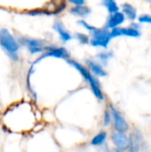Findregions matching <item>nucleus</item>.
I'll return each mask as SVG.
<instances>
[{
    "label": "nucleus",
    "instance_id": "15",
    "mask_svg": "<svg viewBox=\"0 0 151 152\" xmlns=\"http://www.w3.org/2000/svg\"><path fill=\"white\" fill-rule=\"evenodd\" d=\"M107 136H108L107 133L104 132V131H101V132H100L99 134H97L92 139L91 144L93 145V146H100V145H102V144L105 142V141H106V139H107Z\"/></svg>",
    "mask_w": 151,
    "mask_h": 152
},
{
    "label": "nucleus",
    "instance_id": "7",
    "mask_svg": "<svg viewBox=\"0 0 151 152\" xmlns=\"http://www.w3.org/2000/svg\"><path fill=\"white\" fill-rule=\"evenodd\" d=\"M44 50H46L47 52L45 53H44L40 58H38L36 62H38L39 61H41L44 58H47V57H54V58H61V59L69 60V53L67 51V49H65L63 47L47 46V47H44Z\"/></svg>",
    "mask_w": 151,
    "mask_h": 152
},
{
    "label": "nucleus",
    "instance_id": "6",
    "mask_svg": "<svg viewBox=\"0 0 151 152\" xmlns=\"http://www.w3.org/2000/svg\"><path fill=\"white\" fill-rule=\"evenodd\" d=\"M111 141L116 146V149L120 152H124L128 149V136L126 133L113 131L111 134Z\"/></svg>",
    "mask_w": 151,
    "mask_h": 152
},
{
    "label": "nucleus",
    "instance_id": "8",
    "mask_svg": "<svg viewBox=\"0 0 151 152\" xmlns=\"http://www.w3.org/2000/svg\"><path fill=\"white\" fill-rule=\"evenodd\" d=\"M20 41L28 47V51L31 53H39L44 51V43L38 39L31 38L28 37H23L20 38Z\"/></svg>",
    "mask_w": 151,
    "mask_h": 152
},
{
    "label": "nucleus",
    "instance_id": "4",
    "mask_svg": "<svg viewBox=\"0 0 151 152\" xmlns=\"http://www.w3.org/2000/svg\"><path fill=\"white\" fill-rule=\"evenodd\" d=\"M109 112L111 114V118L115 131L126 133L129 130V124L120 113V111L112 104L109 105Z\"/></svg>",
    "mask_w": 151,
    "mask_h": 152
},
{
    "label": "nucleus",
    "instance_id": "12",
    "mask_svg": "<svg viewBox=\"0 0 151 152\" xmlns=\"http://www.w3.org/2000/svg\"><path fill=\"white\" fill-rule=\"evenodd\" d=\"M86 63L88 66V70L92 72L93 74H94L95 76L100 77H103L107 76V71L103 69V67L100 63L93 60H87Z\"/></svg>",
    "mask_w": 151,
    "mask_h": 152
},
{
    "label": "nucleus",
    "instance_id": "14",
    "mask_svg": "<svg viewBox=\"0 0 151 152\" xmlns=\"http://www.w3.org/2000/svg\"><path fill=\"white\" fill-rule=\"evenodd\" d=\"M70 13H72L75 16H79V17H87L91 13V9L85 5H79V6H73L69 10Z\"/></svg>",
    "mask_w": 151,
    "mask_h": 152
},
{
    "label": "nucleus",
    "instance_id": "23",
    "mask_svg": "<svg viewBox=\"0 0 151 152\" xmlns=\"http://www.w3.org/2000/svg\"><path fill=\"white\" fill-rule=\"evenodd\" d=\"M69 2L71 4H75V6H79V5H84L85 4V1H83V0H70Z\"/></svg>",
    "mask_w": 151,
    "mask_h": 152
},
{
    "label": "nucleus",
    "instance_id": "17",
    "mask_svg": "<svg viewBox=\"0 0 151 152\" xmlns=\"http://www.w3.org/2000/svg\"><path fill=\"white\" fill-rule=\"evenodd\" d=\"M97 57L101 62L106 64L113 57V53L112 52H101L97 55Z\"/></svg>",
    "mask_w": 151,
    "mask_h": 152
},
{
    "label": "nucleus",
    "instance_id": "20",
    "mask_svg": "<svg viewBox=\"0 0 151 152\" xmlns=\"http://www.w3.org/2000/svg\"><path fill=\"white\" fill-rule=\"evenodd\" d=\"M28 15H42V14H49L51 13L49 11L47 10H44V9H34L32 11H29Z\"/></svg>",
    "mask_w": 151,
    "mask_h": 152
},
{
    "label": "nucleus",
    "instance_id": "21",
    "mask_svg": "<svg viewBox=\"0 0 151 152\" xmlns=\"http://www.w3.org/2000/svg\"><path fill=\"white\" fill-rule=\"evenodd\" d=\"M139 23H150L151 24V15L150 14H142L138 17Z\"/></svg>",
    "mask_w": 151,
    "mask_h": 152
},
{
    "label": "nucleus",
    "instance_id": "5",
    "mask_svg": "<svg viewBox=\"0 0 151 152\" xmlns=\"http://www.w3.org/2000/svg\"><path fill=\"white\" fill-rule=\"evenodd\" d=\"M143 144V136L138 128H134L133 132L128 136V151L129 152H140Z\"/></svg>",
    "mask_w": 151,
    "mask_h": 152
},
{
    "label": "nucleus",
    "instance_id": "10",
    "mask_svg": "<svg viewBox=\"0 0 151 152\" xmlns=\"http://www.w3.org/2000/svg\"><path fill=\"white\" fill-rule=\"evenodd\" d=\"M125 20V16L122 12H117L113 14H110L107 20V25L106 28H118L121 24H123Z\"/></svg>",
    "mask_w": 151,
    "mask_h": 152
},
{
    "label": "nucleus",
    "instance_id": "3",
    "mask_svg": "<svg viewBox=\"0 0 151 152\" xmlns=\"http://www.w3.org/2000/svg\"><path fill=\"white\" fill-rule=\"evenodd\" d=\"M110 40V31L107 28H95L94 30L91 32L90 43L93 46L107 48Z\"/></svg>",
    "mask_w": 151,
    "mask_h": 152
},
{
    "label": "nucleus",
    "instance_id": "2",
    "mask_svg": "<svg viewBox=\"0 0 151 152\" xmlns=\"http://www.w3.org/2000/svg\"><path fill=\"white\" fill-rule=\"evenodd\" d=\"M0 45L12 60H19L18 51L20 45L7 28L0 29Z\"/></svg>",
    "mask_w": 151,
    "mask_h": 152
},
{
    "label": "nucleus",
    "instance_id": "16",
    "mask_svg": "<svg viewBox=\"0 0 151 152\" xmlns=\"http://www.w3.org/2000/svg\"><path fill=\"white\" fill-rule=\"evenodd\" d=\"M102 5H104L107 8V10L109 11V12L110 14H113L115 12H119V6L113 0H105V1H103Z\"/></svg>",
    "mask_w": 151,
    "mask_h": 152
},
{
    "label": "nucleus",
    "instance_id": "19",
    "mask_svg": "<svg viewBox=\"0 0 151 152\" xmlns=\"http://www.w3.org/2000/svg\"><path fill=\"white\" fill-rule=\"evenodd\" d=\"M111 121H112L111 114H110L109 110H106L104 112V116H103V126H109L110 125Z\"/></svg>",
    "mask_w": 151,
    "mask_h": 152
},
{
    "label": "nucleus",
    "instance_id": "25",
    "mask_svg": "<svg viewBox=\"0 0 151 152\" xmlns=\"http://www.w3.org/2000/svg\"><path fill=\"white\" fill-rule=\"evenodd\" d=\"M110 152H120L119 151H117V149H113V150H111V151Z\"/></svg>",
    "mask_w": 151,
    "mask_h": 152
},
{
    "label": "nucleus",
    "instance_id": "13",
    "mask_svg": "<svg viewBox=\"0 0 151 152\" xmlns=\"http://www.w3.org/2000/svg\"><path fill=\"white\" fill-rule=\"evenodd\" d=\"M121 7L123 10L122 12L127 19H129L130 20H134L137 18V11L133 4L129 3H124Z\"/></svg>",
    "mask_w": 151,
    "mask_h": 152
},
{
    "label": "nucleus",
    "instance_id": "24",
    "mask_svg": "<svg viewBox=\"0 0 151 152\" xmlns=\"http://www.w3.org/2000/svg\"><path fill=\"white\" fill-rule=\"evenodd\" d=\"M131 28H134V29H136V30H139V29L141 28V25H140V23L133 22V23L131 24Z\"/></svg>",
    "mask_w": 151,
    "mask_h": 152
},
{
    "label": "nucleus",
    "instance_id": "1",
    "mask_svg": "<svg viewBox=\"0 0 151 152\" xmlns=\"http://www.w3.org/2000/svg\"><path fill=\"white\" fill-rule=\"evenodd\" d=\"M68 63L70 64L71 66H73L77 71H79V73L83 76V77L85 78V80L89 84V86H91V89L93 93V94L95 95V97L100 100V101H103L104 100V95L103 93L101 91V85L99 80L88 70V69H86L85 67H84L81 63H78L77 61H74V60H67Z\"/></svg>",
    "mask_w": 151,
    "mask_h": 152
},
{
    "label": "nucleus",
    "instance_id": "9",
    "mask_svg": "<svg viewBox=\"0 0 151 152\" xmlns=\"http://www.w3.org/2000/svg\"><path fill=\"white\" fill-rule=\"evenodd\" d=\"M121 36H126L130 37H141V32L140 30H136L131 27L129 28H115L111 29L110 31V37L111 38L113 37H117Z\"/></svg>",
    "mask_w": 151,
    "mask_h": 152
},
{
    "label": "nucleus",
    "instance_id": "18",
    "mask_svg": "<svg viewBox=\"0 0 151 152\" xmlns=\"http://www.w3.org/2000/svg\"><path fill=\"white\" fill-rule=\"evenodd\" d=\"M76 37L78 39V41L81 44H88V43H90V37L87 35H85V34L77 33L76 34Z\"/></svg>",
    "mask_w": 151,
    "mask_h": 152
},
{
    "label": "nucleus",
    "instance_id": "11",
    "mask_svg": "<svg viewBox=\"0 0 151 152\" xmlns=\"http://www.w3.org/2000/svg\"><path fill=\"white\" fill-rule=\"evenodd\" d=\"M53 29L59 34L61 39L63 42H68L69 40L72 39V36L70 35V33L66 29L65 26L63 25V23L61 20H56L54 21L53 25Z\"/></svg>",
    "mask_w": 151,
    "mask_h": 152
},
{
    "label": "nucleus",
    "instance_id": "22",
    "mask_svg": "<svg viewBox=\"0 0 151 152\" xmlns=\"http://www.w3.org/2000/svg\"><path fill=\"white\" fill-rule=\"evenodd\" d=\"M79 25H81L83 28H85V29H87V30H89V31H93V30H94V28H95V27H93V26H92V25H90L87 21H85V20H78V22H77Z\"/></svg>",
    "mask_w": 151,
    "mask_h": 152
}]
</instances>
